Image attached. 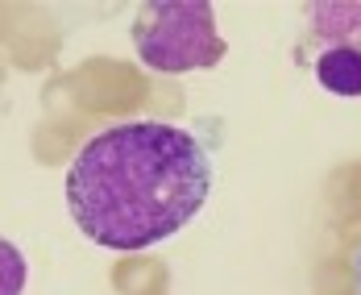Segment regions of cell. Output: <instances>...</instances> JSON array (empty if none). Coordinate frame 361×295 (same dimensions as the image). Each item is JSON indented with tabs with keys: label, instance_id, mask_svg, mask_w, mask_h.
<instances>
[{
	"label": "cell",
	"instance_id": "1",
	"mask_svg": "<svg viewBox=\"0 0 361 295\" xmlns=\"http://www.w3.org/2000/svg\"><path fill=\"white\" fill-rule=\"evenodd\" d=\"M63 195L87 241L137 254L204 212L212 195V154L195 133L166 121L109 125L79 146Z\"/></svg>",
	"mask_w": 361,
	"mask_h": 295
},
{
	"label": "cell",
	"instance_id": "2",
	"mask_svg": "<svg viewBox=\"0 0 361 295\" xmlns=\"http://www.w3.org/2000/svg\"><path fill=\"white\" fill-rule=\"evenodd\" d=\"M133 50L149 71H212L228 54L208 0H145L133 17Z\"/></svg>",
	"mask_w": 361,
	"mask_h": 295
},
{
	"label": "cell",
	"instance_id": "3",
	"mask_svg": "<svg viewBox=\"0 0 361 295\" xmlns=\"http://www.w3.org/2000/svg\"><path fill=\"white\" fill-rule=\"evenodd\" d=\"M307 34L295 46V54L320 50V46H349L361 54V0H316L303 8Z\"/></svg>",
	"mask_w": 361,
	"mask_h": 295
},
{
	"label": "cell",
	"instance_id": "4",
	"mask_svg": "<svg viewBox=\"0 0 361 295\" xmlns=\"http://www.w3.org/2000/svg\"><path fill=\"white\" fill-rule=\"evenodd\" d=\"M299 63H307L316 71V79H320V88H328L332 96H345V100L361 96V54L357 50H349V46H320V50L299 54Z\"/></svg>",
	"mask_w": 361,
	"mask_h": 295
},
{
	"label": "cell",
	"instance_id": "5",
	"mask_svg": "<svg viewBox=\"0 0 361 295\" xmlns=\"http://www.w3.org/2000/svg\"><path fill=\"white\" fill-rule=\"evenodd\" d=\"M25 279H30L25 254L8 237H0V295H21L25 291Z\"/></svg>",
	"mask_w": 361,
	"mask_h": 295
},
{
	"label": "cell",
	"instance_id": "6",
	"mask_svg": "<svg viewBox=\"0 0 361 295\" xmlns=\"http://www.w3.org/2000/svg\"><path fill=\"white\" fill-rule=\"evenodd\" d=\"M353 270H357V287H361V250H357V258H353Z\"/></svg>",
	"mask_w": 361,
	"mask_h": 295
}]
</instances>
